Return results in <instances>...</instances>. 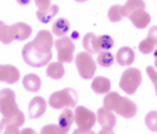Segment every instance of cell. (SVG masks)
Returning <instances> with one entry per match:
<instances>
[{
    "label": "cell",
    "instance_id": "7a4b0ae2",
    "mask_svg": "<svg viewBox=\"0 0 157 134\" xmlns=\"http://www.w3.org/2000/svg\"><path fill=\"white\" fill-rule=\"evenodd\" d=\"M104 107L122 115L126 119H131L136 115V104L129 98L119 95L117 92H107L104 98Z\"/></svg>",
    "mask_w": 157,
    "mask_h": 134
},
{
    "label": "cell",
    "instance_id": "4fadbf2b",
    "mask_svg": "<svg viewBox=\"0 0 157 134\" xmlns=\"http://www.w3.org/2000/svg\"><path fill=\"white\" fill-rule=\"evenodd\" d=\"M46 112V101L42 97H34L28 104V115L31 119H37L44 115Z\"/></svg>",
    "mask_w": 157,
    "mask_h": 134
},
{
    "label": "cell",
    "instance_id": "9c48e42d",
    "mask_svg": "<svg viewBox=\"0 0 157 134\" xmlns=\"http://www.w3.org/2000/svg\"><path fill=\"white\" fill-rule=\"evenodd\" d=\"M96 119L99 125L102 127L101 133H111V130L116 125V116H114L113 110L107 109V107H99L98 113H96Z\"/></svg>",
    "mask_w": 157,
    "mask_h": 134
},
{
    "label": "cell",
    "instance_id": "2e32d148",
    "mask_svg": "<svg viewBox=\"0 0 157 134\" xmlns=\"http://www.w3.org/2000/svg\"><path fill=\"white\" fill-rule=\"evenodd\" d=\"M73 121H74V113L71 112L70 107H64L62 113L59 115V118H58V125L61 127V130L64 133H68V131H70Z\"/></svg>",
    "mask_w": 157,
    "mask_h": 134
},
{
    "label": "cell",
    "instance_id": "d6986e66",
    "mask_svg": "<svg viewBox=\"0 0 157 134\" xmlns=\"http://www.w3.org/2000/svg\"><path fill=\"white\" fill-rule=\"evenodd\" d=\"M83 48L86 49V52L89 54H99L101 49L98 46V37L94 33H87L83 37Z\"/></svg>",
    "mask_w": 157,
    "mask_h": 134
},
{
    "label": "cell",
    "instance_id": "484cf974",
    "mask_svg": "<svg viewBox=\"0 0 157 134\" xmlns=\"http://www.w3.org/2000/svg\"><path fill=\"white\" fill-rule=\"evenodd\" d=\"M138 48H140V51L142 54H151V52H154V49L157 48V43L153 40V39H151V37H148V36H147V37H145V39H144V40L140 43V46H138Z\"/></svg>",
    "mask_w": 157,
    "mask_h": 134
},
{
    "label": "cell",
    "instance_id": "9a60e30c",
    "mask_svg": "<svg viewBox=\"0 0 157 134\" xmlns=\"http://www.w3.org/2000/svg\"><path fill=\"white\" fill-rule=\"evenodd\" d=\"M116 60H117V63L120 66H131L132 63L135 61V52L129 46H123V48H120L117 51Z\"/></svg>",
    "mask_w": 157,
    "mask_h": 134
},
{
    "label": "cell",
    "instance_id": "e575fe53",
    "mask_svg": "<svg viewBox=\"0 0 157 134\" xmlns=\"http://www.w3.org/2000/svg\"><path fill=\"white\" fill-rule=\"evenodd\" d=\"M154 66H156V69H157V48L154 49Z\"/></svg>",
    "mask_w": 157,
    "mask_h": 134
},
{
    "label": "cell",
    "instance_id": "83f0119b",
    "mask_svg": "<svg viewBox=\"0 0 157 134\" xmlns=\"http://www.w3.org/2000/svg\"><path fill=\"white\" fill-rule=\"evenodd\" d=\"M114 45V40L111 36L108 35H102L98 37V46H99V49L101 51H108V49H111Z\"/></svg>",
    "mask_w": 157,
    "mask_h": 134
},
{
    "label": "cell",
    "instance_id": "ba28073f",
    "mask_svg": "<svg viewBox=\"0 0 157 134\" xmlns=\"http://www.w3.org/2000/svg\"><path fill=\"white\" fill-rule=\"evenodd\" d=\"M53 46L56 48L58 60L61 63L73 61V57H74V43H73V39L62 36V37H59V39L55 42Z\"/></svg>",
    "mask_w": 157,
    "mask_h": 134
},
{
    "label": "cell",
    "instance_id": "4dcf8cb0",
    "mask_svg": "<svg viewBox=\"0 0 157 134\" xmlns=\"http://www.w3.org/2000/svg\"><path fill=\"white\" fill-rule=\"evenodd\" d=\"M147 73H148L150 79L153 80V83H154V89H156V94H157V71L154 67H147Z\"/></svg>",
    "mask_w": 157,
    "mask_h": 134
},
{
    "label": "cell",
    "instance_id": "e0dca14e",
    "mask_svg": "<svg viewBox=\"0 0 157 134\" xmlns=\"http://www.w3.org/2000/svg\"><path fill=\"white\" fill-rule=\"evenodd\" d=\"M110 88H111V82L104 76H96L92 80V89L96 94H107L110 92Z\"/></svg>",
    "mask_w": 157,
    "mask_h": 134
},
{
    "label": "cell",
    "instance_id": "8d00e7d4",
    "mask_svg": "<svg viewBox=\"0 0 157 134\" xmlns=\"http://www.w3.org/2000/svg\"><path fill=\"white\" fill-rule=\"evenodd\" d=\"M0 131H2V128H0Z\"/></svg>",
    "mask_w": 157,
    "mask_h": 134
},
{
    "label": "cell",
    "instance_id": "44dd1931",
    "mask_svg": "<svg viewBox=\"0 0 157 134\" xmlns=\"http://www.w3.org/2000/svg\"><path fill=\"white\" fill-rule=\"evenodd\" d=\"M58 10H59V8L56 5H52V6H49L48 9H44V10H37V19L40 22H43V24L51 22L53 18H55V15L58 14Z\"/></svg>",
    "mask_w": 157,
    "mask_h": 134
},
{
    "label": "cell",
    "instance_id": "8992f818",
    "mask_svg": "<svg viewBox=\"0 0 157 134\" xmlns=\"http://www.w3.org/2000/svg\"><path fill=\"white\" fill-rule=\"evenodd\" d=\"M19 112L21 110L18 109L15 92L9 88L2 89L0 91V113L5 118H10V116L18 115Z\"/></svg>",
    "mask_w": 157,
    "mask_h": 134
},
{
    "label": "cell",
    "instance_id": "8fae6325",
    "mask_svg": "<svg viewBox=\"0 0 157 134\" xmlns=\"http://www.w3.org/2000/svg\"><path fill=\"white\" fill-rule=\"evenodd\" d=\"M19 80V70L13 66L0 64V82L5 83H17Z\"/></svg>",
    "mask_w": 157,
    "mask_h": 134
},
{
    "label": "cell",
    "instance_id": "603a6c76",
    "mask_svg": "<svg viewBox=\"0 0 157 134\" xmlns=\"http://www.w3.org/2000/svg\"><path fill=\"white\" fill-rule=\"evenodd\" d=\"M140 9H145V2L144 0H128L126 5L123 6V14H124V17H129L132 12L140 10Z\"/></svg>",
    "mask_w": 157,
    "mask_h": 134
},
{
    "label": "cell",
    "instance_id": "d4e9b609",
    "mask_svg": "<svg viewBox=\"0 0 157 134\" xmlns=\"http://www.w3.org/2000/svg\"><path fill=\"white\" fill-rule=\"evenodd\" d=\"M96 61L102 67H111L114 63V57H113V54L108 52V51H101L99 55H98V58H96Z\"/></svg>",
    "mask_w": 157,
    "mask_h": 134
},
{
    "label": "cell",
    "instance_id": "1f68e13d",
    "mask_svg": "<svg viewBox=\"0 0 157 134\" xmlns=\"http://www.w3.org/2000/svg\"><path fill=\"white\" fill-rule=\"evenodd\" d=\"M34 3L39 8V10H44L51 6V0H34Z\"/></svg>",
    "mask_w": 157,
    "mask_h": 134
},
{
    "label": "cell",
    "instance_id": "cb8c5ba5",
    "mask_svg": "<svg viewBox=\"0 0 157 134\" xmlns=\"http://www.w3.org/2000/svg\"><path fill=\"white\" fill-rule=\"evenodd\" d=\"M124 18V14H123V6L120 5H114L108 9V19L111 22H119Z\"/></svg>",
    "mask_w": 157,
    "mask_h": 134
},
{
    "label": "cell",
    "instance_id": "30bf717a",
    "mask_svg": "<svg viewBox=\"0 0 157 134\" xmlns=\"http://www.w3.org/2000/svg\"><path fill=\"white\" fill-rule=\"evenodd\" d=\"M25 118H24V113L19 112L18 115L15 116H10V118H5L2 119L0 122V128L5 131L6 134H15V133H19V127L24 124Z\"/></svg>",
    "mask_w": 157,
    "mask_h": 134
},
{
    "label": "cell",
    "instance_id": "ffe728a7",
    "mask_svg": "<svg viewBox=\"0 0 157 134\" xmlns=\"http://www.w3.org/2000/svg\"><path fill=\"white\" fill-rule=\"evenodd\" d=\"M46 75H48L51 79L58 80V79H61V78H64V75H65V69H64V66H62L61 61L51 63V64L48 66Z\"/></svg>",
    "mask_w": 157,
    "mask_h": 134
},
{
    "label": "cell",
    "instance_id": "6da1fadb",
    "mask_svg": "<svg viewBox=\"0 0 157 134\" xmlns=\"http://www.w3.org/2000/svg\"><path fill=\"white\" fill-rule=\"evenodd\" d=\"M53 36L48 30H40L33 42L22 48V60L31 67H43L52 60Z\"/></svg>",
    "mask_w": 157,
    "mask_h": 134
},
{
    "label": "cell",
    "instance_id": "4316f807",
    "mask_svg": "<svg viewBox=\"0 0 157 134\" xmlns=\"http://www.w3.org/2000/svg\"><path fill=\"white\" fill-rule=\"evenodd\" d=\"M0 42L5 45H9L13 42L12 37H10V28L3 21H0Z\"/></svg>",
    "mask_w": 157,
    "mask_h": 134
},
{
    "label": "cell",
    "instance_id": "d590c367",
    "mask_svg": "<svg viewBox=\"0 0 157 134\" xmlns=\"http://www.w3.org/2000/svg\"><path fill=\"white\" fill-rule=\"evenodd\" d=\"M76 2H80V3H82V2H86V0H76Z\"/></svg>",
    "mask_w": 157,
    "mask_h": 134
},
{
    "label": "cell",
    "instance_id": "3957f363",
    "mask_svg": "<svg viewBox=\"0 0 157 134\" xmlns=\"http://www.w3.org/2000/svg\"><path fill=\"white\" fill-rule=\"evenodd\" d=\"M49 104L53 109H64V107L77 106V92L73 88H65L53 92L49 97Z\"/></svg>",
    "mask_w": 157,
    "mask_h": 134
},
{
    "label": "cell",
    "instance_id": "5b68a950",
    "mask_svg": "<svg viewBox=\"0 0 157 134\" xmlns=\"http://www.w3.org/2000/svg\"><path fill=\"white\" fill-rule=\"evenodd\" d=\"M141 83H142V75L138 69L131 67V69H126L123 71L122 78H120V88L126 94H129V95L135 94Z\"/></svg>",
    "mask_w": 157,
    "mask_h": 134
},
{
    "label": "cell",
    "instance_id": "52a82bcc",
    "mask_svg": "<svg viewBox=\"0 0 157 134\" xmlns=\"http://www.w3.org/2000/svg\"><path fill=\"white\" fill-rule=\"evenodd\" d=\"M76 66H77L78 75L83 79H90L96 71V63L92 58V54L80 52L76 57Z\"/></svg>",
    "mask_w": 157,
    "mask_h": 134
},
{
    "label": "cell",
    "instance_id": "d6a6232c",
    "mask_svg": "<svg viewBox=\"0 0 157 134\" xmlns=\"http://www.w3.org/2000/svg\"><path fill=\"white\" fill-rule=\"evenodd\" d=\"M148 37H151V39H153V40L157 43V26H154V27H151V28H150Z\"/></svg>",
    "mask_w": 157,
    "mask_h": 134
},
{
    "label": "cell",
    "instance_id": "277c9868",
    "mask_svg": "<svg viewBox=\"0 0 157 134\" xmlns=\"http://www.w3.org/2000/svg\"><path fill=\"white\" fill-rule=\"evenodd\" d=\"M74 121L77 124V131L76 133H90L92 127L96 122V116L92 110H89L87 107L76 106L74 112Z\"/></svg>",
    "mask_w": 157,
    "mask_h": 134
},
{
    "label": "cell",
    "instance_id": "f546056e",
    "mask_svg": "<svg viewBox=\"0 0 157 134\" xmlns=\"http://www.w3.org/2000/svg\"><path fill=\"white\" fill-rule=\"evenodd\" d=\"M42 134H65L59 125H46L42 128Z\"/></svg>",
    "mask_w": 157,
    "mask_h": 134
},
{
    "label": "cell",
    "instance_id": "ac0fdd59",
    "mask_svg": "<svg viewBox=\"0 0 157 134\" xmlns=\"http://www.w3.org/2000/svg\"><path fill=\"white\" fill-rule=\"evenodd\" d=\"M22 85L30 92H37L42 87V79L37 75H25L22 79Z\"/></svg>",
    "mask_w": 157,
    "mask_h": 134
},
{
    "label": "cell",
    "instance_id": "7c38bea8",
    "mask_svg": "<svg viewBox=\"0 0 157 134\" xmlns=\"http://www.w3.org/2000/svg\"><path fill=\"white\" fill-rule=\"evenodd\" d=\"M9 28L12 40H25L31 36V27L25 22H17L13 26H9Z\"/></svg>",
    "mask_w": 157,
    "mask_h": 134
},
{
    "label": "cell",
    "instance_id": "7402d4cb",
    "mask_svg": "<svg viewBox=\"0 0 157 134\" xmlns=\"http://www.w3.org/2000/svg\"><path fill=\"white\" fill-rule=\"evenodd\" d=\"M68 30H70V22H68V19H65V18H59V19H56L55 21V24L52 26V31L55 36H65L68 33Z\"/></svg>",
    "mask_w": 157,
    "mask_h": 134
},
{
    "label": "cell",
    "instance_id": "836d02e7",
    "mask_svg": "<svg viewBox=\"0 0 157 134\" xmlns=\"http://www.w3.org/2000/svg\"><path fill=\"white\" fill-rule=\"evenodd\" d=\"M17 2L19 3V5H21V6H25V5H28L31 0H17Z\"/></svg>",
    "mask_w": 157,
    "mask_h": 134
},
{
    "label": "cell",
    "instance_id": "5bb4252c",
    "mask_svg": "<svg viewBox=\"0 0 157 134\" xmlns=\"http://www.w3.org/2000/svg\"><path fill=\"white\" fill-rule=\"evenodd\" d=\"M129 19L132 21V24L136 27V28H145L151 22V17L150 14H147L144 9H140V10H135L129 15Z\"/></svg>",
    "mask_w": 157,
    "mask_h": 134
},
{
    "label": "cell",
    "instance_id": "f1b7e54d",
    "mask_svg": "<svg viewBox=\"0 0 157 134\" xmlns=\"http://www.w3.org/2000/svg\"><path fill=\"white\" fill-rule=\"evenodd\" d=\"M145 125L150 131H157V112L153 110L145 116Z\"/></svg>",
    "mask_w": 157,
    "mask_h": 134
}]
</instances>
